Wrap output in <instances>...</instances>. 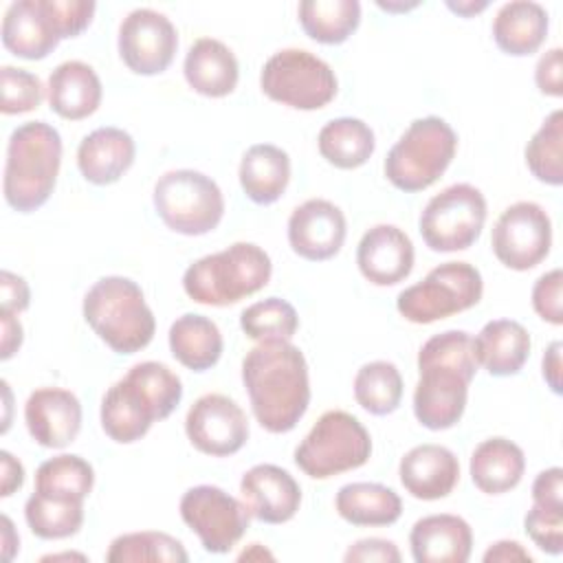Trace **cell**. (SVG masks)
<instances>
[{"label":"cell","instance_id":"obj_1","mask_svg":"<svg viewBox=\"0 0 563 563\" xmlns=\"http://www.w3.org/2000/svg\"><path fill=\"white\" fill-rule=\"evenodd\" d=\"M255 420L268 433H288L310 405V378L303 352L290 341H257L242 361Z\"/></svg>","mask_w":563,"mask_h":563},{"label":"cell","instance_id":"obj_2","mask_svg":"<svg viewBox=\"0 0 563 563\" xmlns=\"http://www.w3.org/2000/svg\"><path fill=\"white\" fill-rule=\"evenodd\" d=\"M62 165V136L46 121L18 125L7 143L2 191L11 209L31 213L53 194Z\"/></svg>","mask_w":563,"mask_h":563},{"label":"cell","instance_id":"obj_3","mask_svg":"<svg viewBox=\"0 0 563 563\" xmlns=\"http://www.w3.org/2000/svg\"><path fill=\"white\" fill-rule=\"evenodd\" d=\"M84 319L117 354H134L150 345L156 319L136 282L121 275L97 279L84 297Z\"/></svg>","mask_w":563,"mask_h":563},{"label":"cell","instance_id":"obj_4","mask_svg":"<svg viewBox=\"0 0 563 563\" xmlns=\"http://www.w3.org/2000/svg\"><path fill=\"white\" fill-rule=\"evenodd\" d=\"M273 273L268 253L253 242H235L187 266L183 288L202 306H231L262 290Z\"/></svg>","mask_w":563,"mask_h":563},{"label":"cell","instance_id":"obj_5","mask_svg":"<svg viewBox=\"0 0 563 563\" xmlns=\"http://www.w3.org/2000/svg\"><path fill=\"white\" fill-rule=\"evenodd\" d=\"M455 152V130L440 117H422L411 121L391 145L383 169L396 189L416 194L431 187L446 172Z\"/></svg>","mask_w":563,"mask_h":563},{"label":"cell","instance_id":"obj_6","mask_svg":"<svg viewBox=\"0 0 563 563\" xmlns=\"http://www.w3.org/2000/svg\"><path fill=\"white\" fill-rule=\"evenodd\" d=\"M369 455L372 438L363 422L343 409H330L297 444L295 464L312 479H328L363 466Z\"/></svg>","mask_w":563,"mask_h":563},{"label":"cell","instance_id":"obj_7","mask_svg":"<svg viewBox=\"0 0 563 563\" xmlns=\"http://www.w3.org/2000/svg\"><path fill=\"white\" fill-rule=\"evenodd\" d=\"M154 209L163 224L180 235H205L224 216V196L218 183L196 169L165 172L154 185Z\"/></svg>","mask_w":563,"mask_h":563},{"label":"cell","instance_id":"obj_8","mask_svg":"<svg viewBox=\"0 0 563 563\" xmlns=\"http://www.w3.org/2000/svg\"><path fill=\"white\" fill-rule=\"evenodd\" d=\"M482 292V273L473 264L444 262L431 268L422 282L407 286L398 295L396 308L411 323H433L477 306Z\"/></svg>","mask_w":563,"mask_h":563},{"label":"cell","instance_id":"obj_9","mask_svg":"<svg viewBox=\"0 0 563 563\" xmlns=\"http://www.w3.org/2000/svg\"><path fill=\"white\" fill-rule=\"evenodd\" d=\"M262 92L295 110H319L336 95V75L328 62L303 48L273 53L260 73Z\"/></svg>","mask_w":563,"mask_h":563},{"label":"cell","instance_id":"obj_10","mask_svg":"<svg viewBox=\"0 0 563 563\" xmlns=\"http://www.w3.org/2000/svg\"><path fill=\"white\" fill-rule=\"evenodd\" d=\"M486 213L484 194L468 183H455L424 205L418 229L431 251L455 253L477 242Z\"/></svg>","mask_w":563,"mask_h":563},{"label":"cell","instance_id":"obj_11","mask_svg":"<svg viewBox=\"0 0 563 563\" xmlns=\"http://www.w3.org/2000/svg\"><path fill=\"white\" fill-rule=\"evenodd\" d=\"M180 517L211 554L229 552L249 530L251 512L220 486L200 484L180 497Z\"/></svg>","mask_w":563,"mask_h":563},{"label":"cell","instance_id":"obj_12","mask_svg":"<svg viewBox=\"0 0 563 563\" xmlns=\"http://www.w3.org/2000/svg\"><path fill=\"white\" fill-rule=\"evenodd\" d=\"M490 246L506 268H534L545 260L552 246V222L548 211L530 200H519L506 207L493 227Z\"/></svg>","mask_w":563,"mask_h":563},{"label":"cell","instance_id":"obj_13","mask_svg":"<svg viewBox=\"0 0 563 563\" xmlns=\"http://www.w3.org/2000/svg\"><path fill=\"white\" fill-rule=\"evenodd\" d=\"M418 374L420 378L413 389L416 420L431 431L455 427L464 416L468 385L475 374L433 361H418Z\"/></svg>","mask_w":563,"mask_h":563},{"label":"cell","instance_id":"obj_14","mask_svg":"<svg viewBox=\"0 0 563 563\" xmlns=\"http://www.w3.org/2000/svg\"><path fill=\"white\" fill-rule=\"evenodd\" d=\"M119 57L136 75H158L169 68L178 48L172 20L154 9L130 11L119 26Z\"/></svg>","mask_w":563,"mask_h":563},{"label":"cell","instance_id":"obj_15","mask_svg":"<svg viewBox=\"0 0 563 563\" xmlns=\"http://www.w3.org/2000/svg\"><path fill=\"white\" fill-rule=\"evenodd\" d=\"M185 433L205 455L227 457L249 440V420L242 407L224 394H205L187 411Z\"/></svg>","mask_w":563,"mask_h":563},{"label":"cell","instance_id":"obj_16","mask_svg":"<svg viewBox=\"0 0 563 563\" xmlns=\"http://www.w3.org/2000/svg\"><path fill=\"white\" fill-rule=\"evenodd\" d=\"M345 233L347 222L343 211L323 198L301 202L288 218V244L308 262L334 257L345 242Z\"/></svg>","mask_w":563,"mask_h":563},{"label":"cell","instance_id":"obj_17","mask_svg":"<svg viewBox=\"0 0 563 563\" xmlns=\"http://www.w3.org/2000/svg\"><path fill=\"white\" fill-rule=\"evenodd\" d=\"M24 422L40 446L64 449L79 435L81 402L68 389L40 387L26 398Z\"/></svg>","mask_w":563,"mask_h":563},{"label":"cell","instance_id":"obj_18","mask_svg":"<svg viewBox=\"0 0 563 563\" xmlns=\"http://www.w3.org/2000/svg\"><path fill=\"white\" fill-rule=\"evenodd\" d=\"M240 495L251 517L262 523H286L301 506L297 479L277 464H255L240 479Z\"/></svg>","mask_w":563,"mask_h":563},{"label":"cell","instance_id":"obj_19","mask_svg":"<svg viewBox=\"0 0 563 563\" xmlns=\"http://www.w3.org/2000/svg\"><path fill=\"white\" fill-rule=\"evenodd\" d=\"M416 251L411 238L396 224L367 229L356 246L361 275L374 286H394L409 277Z\"/></svg>","mask_w":563,"mask_h":563},{"label":"cell","instance_id":"obj_20","mask_svg":"<svg viewBox=\"0 0 563 563\" xmlns=\"http://www.w3.org/2000/svg\"><path fill=\"white\" fill-rule=\"evenodd\" d=\"M0 35L4 48L22 59H44L62 40L46 0L11 2Z\"/></svg>","mask_w":563,"mask_h":563},{"label":"cell","instance_id":"obj_21","mask_svg":"<svg viewBox=\"0 0 563 563\" xmlns=\"http://www.w3.org/2000/svg\"><path fill=\"white\" fill-rule=\"evenodd\" d=\"M398 477L411 497L433 501L453 493L460 482V462L442 444H418L400 457Z\"/></svg>","mask_w":563,"mask_h":563},{"label":"cell","instance_id":"obj_22","mask_svg":"<svg viewBox=\"0 0 563 563\" xmlns=\"http://www.w3.org/2000/svg\"><path fill=\"white\" fill-rule=\"evenodd\" d=\"M99 416L106 435L119 444L141 440L161 420L147 394L128 374L103 394Z\"/></svg>","mask_w":563,"mask_h":563},{"label":"cell","instance_id":"obj_23","mask_svg":"<svg viewBox=\"0 0 563 563\" xmlns=\"http://www.w3.org/2000/svg\"><path fill=\"white\" fill-rule=\"evenodd\" d=\"M409 545L416 563H466L473 552V530L457 515H427L413 523Z\"/></svg>","mask_w":563,"mask_h":563},{"label":"cell","instance_id":"obj_24","mask_svg":"<svg viewBox=\"0 0 563 563\" xmlns=\"http://www.w3.org/2000/svg\"><path fill=\"white\" fill-rule=\"evenodd\" d=\"M134 139L114 125H103L86 134L77 147V167L92 185L117 183L134 163Z\"/></svg>","mask_w":563,"mask_h":563},{"label":"cell","instance_id":"obj_25","mask_svg":"<svg viewBox=\"0 0 563 563\" xmlns=\"http://www.w3.org/2000/svg\"><path fill=\"white\" fill-rule=\"evenodd\" d=\"M183 73L189 88L211 99L231 95L240 79V66L233 51L216 37H200L189 46Z\"/></svg>","mask_w":563,"mask_h":563},{"label":"cell","instance_id":"obj_26","mask_svg":"<svg viewBox=\"0 0 563 563\" xmlns=\"http://www.w3.org/2000/svg\"><path fill=\"white\" fill-rule=\"evenodd\" d=\"M101 95L103 90L95 68L79 59H68L55 66L46 84L51 110L70 121L95 114L101 103Z\"/></svg>","mask_w":563,"mask_h":563},{"label":"cell","instance_id":"obj_27","mask_svg":"<svg viewBox=\"0 0 563 563\" xmlns=\"http://www.w3.org/2000/svg\"><path fill=\"white\" fill-rule=\"evenodd\" d=\"M530 334L515 319H493L473 339L477 365L490 376H515L530 356Z\"/></svg>","mask_w":563,"mask_h":563},{"label":"cell","instance_id":"obj_28","mask_svg":"<svg viewBox=\"0 0 563 563\" xmlns=\"http://www.w3.org/2000/svg\"><path fill=\"white\" fill-rule=\"evenodd\" d=\"M548 11L532 0H512L499 7L493 20V40L506 55L526 57L539 51L548 35Z\"/></svg>","mask_w":563,"mask_h":563},{"label":"cell","instance_id":"obj_29","mask_svg":"<svg viewBox=\"0 0 563 563\" xmlns=\"http://www.w3.org/2000/svg\"><path fill=\"white\" fill-rule=\"evenodd\" d=\"M473 484L486 495H504L512 490L526 471V455L519 444L508 438H488L479 442L468 462Z\"/></svg>","mask_w":563,"mask_h":563},{"label":"cell","instance_id":"obj_30","mask_svg":"<svg viewBox=\"0 0 563 563\" xmlns=\"http://www.w3.org/2000/svg\"><path fill=\"white\" fill-rule=\"evenodd\" d=\"M240 185L255 205L277 202L290 180V158L273 143L251 145L240 161Z\"/></svg>","mask_w":563,"mask_h":563},{"label":"cell","instance_id":"obj_31","mask_svg":"<svg viewBox=\"0 0 563 563\" xmlns=\"http://www.w3.org/2000/svg\"><path fill=\"white\" fill-rule=\"evenodd\" d=\"M334 508L352 526H391L402 515V499L385 484L352 482L339 488Z\"/></svg>","mask_w":563,"mask_h":563},{"label":"cell","instance_id":"obj_32","mask_svg":"<svg viewBox=\"0 0 563 563\" xmlns=\"http://www.w3.org/2000/svg\"><path fill=\"white\" fill-rule=\"evenodd\" d=\"M172 356L191 372L211 369L222 356L220 328L205 314L187 312L169 325Z\"/></svg>","mask_w":563,"mask_h":563},{"label":"cell","instance_id":"obj_33","mask_svg":"<svg viewBox=\"0 0 563 563\" xmlns=\"http://www.w3.org/2000/svg\"><path fill=\"white\" fill-rule=\"evenodd\" d=\"M319 154L339 169H356L369 161L376 141L372 128L356 117L328 121L317 136Z\"/></svg>","mask_w":563,"mask_h":563},{"label":"cell","instance_id":"obj_34","mask_svg":"<svg viewBox=\"0 0 563 563\" xmlns=\"http://www.w3.org/2000/svg\"><path fill=\"white\" fill-rule=\"evenodd\" d=\"M297 13L306 35L319 44H343L361 22L356 0H303Z\"/></svg>","mask_w":563,"mask_h":563},{"label":"cell","instance_id":"obj_35","mask_svg":"<svg viewBox=\"0 0 563 563\" xmlns=\"http://www.w3.org/2000/svg\"><path fill=\"white\" fill-rule=\"evenodd\" d=\"M24 519L31 532L40 539H68L77 534L84 523V499L33 490L24 504Z\"/></svg>","mask_w":563,"mask_h":563},{"label":"cell","instance_id":"obj_36","mask_svg":"<svg viewBox=\"0 0 563 563\" xmlns=\"http://www.w3.org/2000/svg\"><path fill=\"white\" fill-rule=\"evenodd\" d=\"M108 563H187L189 554L185 545L158 530L125 532L112 539L108 552Z\"/></svg>","mask_w":563,"mask_h":563},{"label":"cell","instance_id":"obj_37","mask_svg":"<svg viewBox=\"0 0 563 563\" xmlns=\"http://www.w3.org/2000/svg\"><path fill=\"white\" fill-rule=\"evenodd\" d=\"M354 398L372 416L394 413L402 400V376L391 361H369L354 376Z\"/></svg>","mask_w":563,"mask_h":563},{"label":"cell","instance_id":"obj_38","mask_svg":"<svg viewBox=\"0 0 563 563\" xmlns=\"http://www.w3.org/2000/svg\"><path fill=\"white\" fill-rule=\"evenodd\" d=\"M95 486V471L88 460L62 453L42 462L35 471V490L70 499H86Z\"/></svg>","mask_w":563,"mask_h":563},{"label":"cell","instance_id":"obj_39","mask_svg":"<svg viewBox=\"0 0 563 563\" xmlns=\"http://www.w3.org/2000/svg\"><path fill=\"white\" fill-rule=\"evenodd\" d=\"M526 165L545 185L563 183V112L554 110L526 145Z\"/></svg>","mask_w":563,"mask_h":563},{"label":"cell","instance_id":"obj_40","mask_svg":"<svg viewBox=\"0 0 563 563\" xmlns=\"http://www.w3.org/2000/svg\"><path fill=\"white\" fill-rule=\"evenodd\" d=\"M240 328L253 341H290L299 328V317L290 301L268 297L242 310Z\"/></svg>","mask_w":563,"mask_h":563},{"label":"cell","instance_id":"obj_41","mask_svg":"<svg viewBox=\"0 0 563 563\" xmlns=\"http://www.w3.org/2000/svg\"><path fill=\"white\" fill-rule=\"evenodd\" d=\"M128 376L147 394L152 405L158 411V418L165 420L178 407L183 398V383L165 363L143 361L128 369Z\"/></svg>","mask_w":563,"mask_h":563},{"label":"cell","instance_id":"obj_42","mask_svg":"<svg viewBox=\"0 0 563 563\" xmlns=\"http://www.w3.org/2000/svg\"><path fill=\"white\" fill-rule=\"evenodd\" d=\"M0 90L2 101L0 110L2 114H22L35 110L44 99V86L37 75L15 68V66H2L0 68Z\"/></svg>","mask_w":563,"mask_h":563},{"label":"cell","instance_id":"obj_43","mask_svg":"<svg viewBox=\"0 0 563 563\" xmlns=\"http://www.w3.org/2000/svg\"><path fill=\"white\" fill-rule=\"evenodd\" d=\"M526 534L545 554L559 556L563 552V508H548L532 504L523 517Z\"/></svg>","mask_w":563,"mask_h":563},{"label":"cell","instance_id":"obj_44","mask_svg":"<svg viewBox=\"0 0 563 563\" xmlns=\"http://www.w3.org/2000/svg\"><path fill=\"white\" fill-rule=\"evenodd\" d=\"M561 288H563L561 268H552V271L543 273L532 286V308L543 321H548L552 325L563 323Z\"/></svg>","mask_w":563,"mask_h":563},{"label":"cell","instance_id":"obj_45","mask_svg":"<svg viewBox=\"0 0 563 563\" xmlns=\"http://www.w3.org/2000/svg\"><path fill=\"white\" fill-rule=\"evenodd\" d=\"M62 40L79 35L92 22L97 4L90 0H46Z\"/></svg>","mask_w":563,"mask_h":563},{"label":"cell","instance_id":"obj_46","mask_svg":"<svg viewBox=\"0 0 563 563\" xmlns=\"http://www.w3.org/2000/svg\"><path fill=\"white\" fill-rule=\"evenodd\" d=\"M400 550L394 541L380 539V537H367L358 539L347 548L343 554L345 563H398Z\"/></svg>","mask_w":563,"mask_h":563},{"label":"cell","instance_id":"obj_47","mask_svg":"<svg viewBox=\"0 0 563 563\" xmlns=\"http://www.w3.org/2000/svg\"><path fill=\"white\" fill-rule=\"evenodd\" d=\"M563 51L559 46L543 53L534 66V84L537 88L548 97H561L563 95Z\"/></svg>","mask_w":563,"mask_h":563},{"label":"cell","instance_id":"obj_48","mask_svg":"<svg viewBox=\"0 0 563 563\" xmlns=\"http://www.w3.org/2000/svg\"><path fill=\"white\" fill-rule=\"evenodd\" d=\"M29 303H31V290L24 277L11 271H2L0 273V310L20 314L29 308Z\"/></svg>","mask_w":563,"mask_h":563},{"label":"cell","instance_id":"obj_49","mask_svg":"<svg viewBox=\"0 0 563 563\" xmlns=\"http://www.w3.org/2000/svg\"><path fill=\"white\" fill-rule=\"evenodd\" d=\"M532 504L563 508V471L559 466L541 471L532 482Z\"/></svg>","mask_w":563,"mask_h":563},{"label":"cell","instance_id":"obj_50","mask_svg":"<svg viewBox=\"0 0 563 563\" xmlns=\"http://www.w3.org/2000/svg\"><path fill=\"white\" fill-rule=\"evenodd\" d=\"M561 352H563V343L561 341H552L545 347V354L541 358V374L543 380L548 383V387L552 389V394H563V363H561Z\"/></svg>","mask_w":563,"mask_h":563},{"label":"cell","instance_id":"obj_51","mask_svg":"<svg viewBox=\"0 0 563 563\" xmlns=\"http://www.w3.org/2000/svg\"><path fill=\"white\" fill-rule=\"evenodd\" d=\"M0 358L9 361L22 345V323L18 321V314L0 310Z\"/></svg>","mask_w":563,"mask_h":563},{"label":"cell","instance_id":"obj_52","mask_svg":"<svg viewBox=\"0 0 563 563\" xmlns=\"http://www.w3.org/2000/svg\"><path fill=\"white\" fill-rule=\"evenodd\" d=\"M484 563H512V561H532V554L519 543L510 539L495 541L486 552H484Z\"/></svg>","mask_w":563,"mask_h":563},{"label":"cell","instance_id":"obj_53","mask_svg":"<svg viewBox=\"0 0 563 563\" xmlns=\"http://www.w3.org/2000/svg\"><path fill=\"white\" fill-rule=\"evenodd\" d=\"M2 477H0V495L9 497L24 484V466L9 451H0Z\"/></svg>","mask_w":563,"mask_h":563},{"label":"cell","instance_id":"obj_54","mask_svg":"<svg viewBox=\"0 0 563 563\" xmlns=\"http://www.w3.org/2000/svg\"><path fill=\"white\" fill-rule=\"evenodd\" d=\"M18 548H20V537L13 530L11 519L7 515H2V556H4V561H11Z\"/></svg>","mask_w":563,"mask_h":563},{"label":"cell","instance_id":"obj_55","mask_svg":"<svg viewBox=\"0 0 563 563\" xmlns=\"http://www.w3.org/2000/svg\"><path fill=\"white\" fill-rule=\"evenodd\" d=\"M446 7L453 11V13H457V15H464V18H471V15H475V13H479V11H484L486 7H488V2H473V0H466V2H446Z\"/></svg>","mask_w":563,"mask_h":563},{"label":"cell","instance_id":"obj_56","mask_svg":"<svg viewBox=\"0 0 563 563\" xmlns=\"http://www.w3.org/2000/svg\"><path fill=\"white\" fill-rule=\"evenodd\" d=\"M264 559H275L262 543H251V548L249 550H244L240 556H238V561H264Z\"/></svg>","mask_w":563,"mask_h":563},{"label":"cell","instance_id":"obj_57","mask_svg":"<svg viewBox=\"0 0 563 563\" xmlns=\"http://www.w3.org/2000/svg\"><path fill=\"white\" fill-rule=\"evenodd\" d=\"M378 7H380V9H385V11H407V9L418 7V2H409V4H402V2H400V4H391V2H387V4H385V2H378Z\"/></svg>","mask_w":563,"mask_h":563},{"label":"cell","instance_id":"obj_58","mask_svg":"<svg viewBox=\"0 0 563 563\" xmlns=\"http://www.w3.org/2000/svg\"><path fill=\"white\" fill-rule=\"evenodd\" d=\"M57 559H81V561H86V556L84 554H77V552H64V554H48V556H42V561H57Z\"/></svg>","mask_w":563,"mask_h":563}]
</instances>
